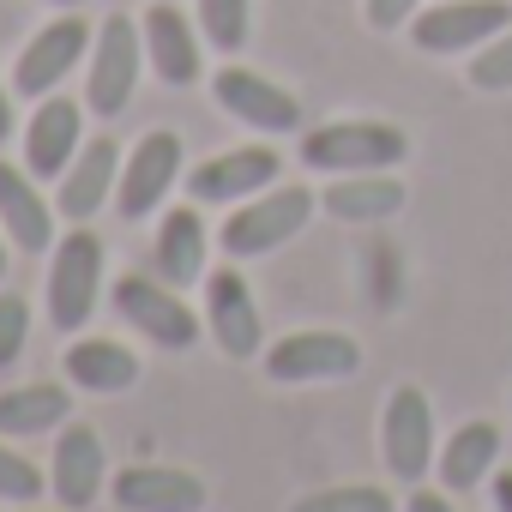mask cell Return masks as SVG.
Masks as SVG:
<instances>
[{
  "instance_id": "cell-30",
  "label": "cell",
  "mask_w": 512,
  "mask_h": 512,
  "mask_svg": "<svg viewBox=\"0 0 512 512\" xmlns=\"http://www.w3.org/2000/svg\"><path fill=\"white\" fill-rule=\"evenodd\" d=\"M422 13V0H368V25L374 31H398Z\"/></svg>"
},
{
  "instance_id": "cell-11",
  "label": "cell",
  "mask_w": 512,
  "mask_h": 512,
  "mask_svg": "<svg viewBox=\"0 0 512 512\" xmlns=\"http://www.w3.org/2000/svg\"><path fill=\"white\" fill-rule=\"evenodd\" d=\"M278 175H284L278 145H235V151H217L199 169H187V199L193 205H241L253 193H266Z\"/></svg>"
},
{
  "instance_id": "cell-3",
  "label": "cell",
  "mask_w": 512,
  "mask_h": 512,
  "mask_svg": "<svg viewBox=\"0 0 512 512\" xmlns=\"http://www.w3.org/2000/svg\"><path fill=\"white\" fill-rule=\"evenodd\" d=\"M97 296H103V241L85 223H73L49 247V326L73 338L97 314Z\"/></svg>"
},
{
  "instance_id": "cell-21",
  "label": "cell",
  "mask_w": 512,
  "mask_h": 512,
  "mask_svg": "<svg viewBox=\"0 0 512 512\" xmlns=\"http://www.w3.org/2000/svg\"><path fill=\"white\" fill-rule=\"evenodd\" d=\"M404 181L386 175V169H368V175H332V187L320 193V211L338 217V223H386L404 211Z\"/></svg>"
},
{
  "instance_id": "cell-14",
  "label": "cell",
  "mask_w": 512,
  "mask_h": 512,
  "mask_svg": "<svg viewBox=\"0 0 512 512\" xmlns=\"http://www.w3.org/2000/svg\"><path fill=\"white\" fill-rule=\"evenodd\" d=\"M109 482V452H103V434L91 422H67L55 434V458H49V488L67 512H85Z\"/></svg>"
},
{
  "instance_id": "cell-16",
  "label": "cell",
  "mask_w": 512,
  "mask_h": 512,
  "mask_svg": "<svg viewBox=\"0 0 512 512\" xmlns=\"http://www.w3.org/2000/svg\"><path fill=\"white\" fill-rule=\"evenodd\" d=\"M151 260H157V278L175 284V290L205 284V272H211V229H205V217H199L193 199L175 205V211H163L157 241H151Z\"/></svg>"
},
{
  "instance_id": "cell-22",
  "label": "cell",
  "mask_w": 512,
  "mask_h": 512,
  "mask_svg": "<svg viewBox=\"0 0 512 512\" xmlns=\"http://www.w3.org/2000/svg\"><path fill=\"white\" fill-rule=\"evenodd\" d=\"M61 368H67V386L97 392V398H115V392L139 386V356L127 344H115V338H73Z\"/></svg>"
},
{
  "instance_id": "cell-17",
  "label": "cell",
  "mask_w": 512,
  "mask_h": 512,
  "mask_svg": "<svg viewBox=\"0 0 512 512\" xmlns=\"http://www.w3.org/2000/svg\"><path fill=\"white\" fill-rule=\"evenodd\" d=\"M25 169L37 175V181H61L67 175V163L79 157V103L73 97H37V109H31V121H25Z\"/></svg>"
},
{
  "instance_id": "cell-33",
  "label": "cell",
  "mask_w": 512,
  "mask_h": 512,
  "mask_svg": "<svg viewBox=\"0 0 512 512\" xmlns=\"http://www.w3.org/2000/svg\"><path fill=\"white\" fill-rule=\"evenodd\" d=\"M13 127H19V121H13V85L0 79V145L13 139Z\"/></svg>"
},
{
  "instance_id": "cell-20",
  "label": "cell",
  "mask_w": 512,
  "mask_h": 512,
  "mask_svg": "<svg viewBox=\"0 0 512 512\" xmlns=\"http://www.w3.org/2000/svg\"><path fill=\"white\" fill-rule=\"evenodd\" d=\"M139 31H145V61H151V73L163 85L181 91V85L199 79V31L181 19L175 0H157V7L139 19Z\"/></svg>"
},
{
  "instance_id": "cell-9",
  "label": "cell",
  "mask_w": 512,
  "mask_h": 512,
  "mask_svg": "<svg viewBox=\"0 0 512 512\" xmlns=\"http://www.w3.org/2000/svg\"><path fill=\"white\" fill-rule=\"evenodd\" d=\"M211 97H217V109H223V115H235L241 127L266 133V139H278V133H296V127H302V103H296V91H284L278 79L253 73V67H235V61L211 73Z\"/></svg>"
},
{
  "instance_id": "cell-2",
  "label": "cell",
  "mask_w": 512,
  "mask_h": 512,
  "mask_svg": "<svg viewBox=\"0 0 512 512\" xmlns=\"http://www.w3.org/2000/svg\"><path fill=\"white\" fill-rule=\"evenodd\" d=\"M404 157L410 139L392 121H326L302 133V163L314 175H368V169H398Z\"/></svg>"
},
{
  "instance_id": "cell-25",
  "label": "cell",
  "mask_w": 512,
  "mask_h": 512,
  "mask_svg": "<svg viewBox=\"0 0 512 512\" xmlns=\"http://www.w3.org/2000/svg\"><path fill=\"white\" fill-rule=\"evenodd\" d=\"M247 19H253V0H199V31L217 55L247 49Z\"/></svg>"
},
{
  "instance_id": "cell-19",
  "label": "cell",
  "mask_w": 512,
  "mask_h": 512,
  "mask_svg": "<svg viewBox=\"0 0 512 512\" xmlns=\"http://www.w3.org/2000/svg\"><path fill=\"white\" fill-rule=\"evenodd\" d=\"M55 217L61 211H55V199H43L37 175L0 157V229H7V241L25 247V253H49L55 247Z\"/></svg>"
},
{
  "instance_id": "cell-23",
  "label": "cell",
  "mask_w": 512,
  "mask_h": 512,
  "mask_svg": "<svg viewBox=\"0 0 512 512\" xmlns=\"http://www.w3.org/2000/svg\"><path fill=\"white\" fill-rule=\"evenodd\" d=\"M73 422V392L55 380H31L0 392V434L7 440H37V434H61Z\"/></svg>"
},
{
  "instance_id": "cell-34",
  "label": "cell",
  "mask_w": 512,
  "mask_h": 512,
  "mask_svg": "<svg viewBox=\"0 0 512 512\" xmlns=\"http://www.w3.org/2000/svg\"><path fill=\"white\" fill-rule=\"evenodd\" d=\"M0 284H7V229H0Z\"/></svg>"
},
{
  "instance_id": "cell-7",
  "label": "cell",
  "mask_w": 512,
  "mask_h": 512,
  "mask_svg": "<svg viewBox=\"0 0 512 512\" xmlns=\"http://www.w3.org/2000/svg\"><path fill=\"white\" fill-rule=\"evenodd\" d=\"M109 302H115V314H121L139 338H151V344H163V350H193L199 332H205V314H193V308L181 302V290L163 284V278H121Z\"/></svg>"
},
{
  "instance_id": "cell-26",
  "label": "cell",
  "mask_w": 512,
  "mask_h": 512,
  "mask_svg": "<svg viewBox=\"0 0 512 512\" xmlns=\"http://www.w3.org/2000/svg\"><path fill=\"white\" fill-rule=\"evenodd\" d=\"M290 512H398V506H392V494L380 482H338V488L302 494Z\"/></svg>"
},
{
  "instance_id": "cell-4",
  "label": "cell",
  "mask_w": 512,
  "mask_h": 512,
  "mask_svg": "<svg viewBox=\"0 0 512 512\" xmlns=\"http://www.w3.org/2000/svg\"><path fill=\"white\" fill-rule=\"evenodd\" d=\"M139 67H145V31L127 13H109L91 37V73H85V103L91 115H121L139 91Z\"/></svg>"
},
{
  "instance_id": "cell-6",
  "label": "cell",
  "mask_w": 512,
  "mask_h": 512,
  "mask_svg": "<svg viewBox=\"0 0 512 512\" xmlns=\"http://www.w3.org/2000/svg\"><path fill=\"white\" fill-rule=\"evenodd\" d=\"M380 458L392 470V482L416 488L434 470V404L422 386H392L386 410H380Z\"/></svg>"
},
{
  "instance_id": "cell-15",
  "label": "cell",
  "mask_w": 512,
  "mask_h": 512,
  "mask_svg": "<svg viewBox=\"0 0 512 512\" xmlns=\"http://www.w3.org/2000/svg\"><path fill=\"white\" fill-rule=\"evenodd\" d=\"M109 494L121 512H205V482L181 464H121Z\"/></svg>"
},
{
  "instance_id": "cell-18",
  "label": "cell",
  "mask_w": 512,
  "mask_h": 512,
  "mask_svg": "<svg viewBox=\"0 0 512 512\" xmlns=\"http://www.w3.org/2000/svg\"><path fill=\"white\" fill-rule=\"evenodd\" d=\"M115 181H121V151H115V139L79 145V157H73L67 175L55 181V211H61V223H91V217L103 211V199H115Z\"/></svg>"
},
{
  "instance_id": "cell-13",
  "label": "cell",
  "mask_w": 512,
  "mask_h": 512,
  "mask_svg": "<svg viewBox=\"0 0 512 512\" xmlns=\"http://www.w3.org/2000/svg\"><path fill=\"white\" fill-rule=\"evenodd\" d=\"M91 25H85V13L73 7V13H61V19H49L25 49H19V67H13V91L19 97H49L73 67H79V55H91Z\"/></svg>"
},
{
  "instance_id": "cell-5",
  "label": "cell",
  "mask_w": 512,
  "mask_h": 512,
  "mask_svg": "<svg viewBox=\"0 0 512 512\" xmlns=\"http://www.w3.org/2000/svg\"><path fill=\"white\" fill-rule=\"evenodd\" d=\"M175 181H187V151H181V133L151 127V133L127 151V163H121V181H115V211H121L127 223L157 217V211H163V199L175 193Z\"/></svg>"
},
{
  "instance_id": "cell-8",
  "label": "cell",
  "mask_w": 512,
  "mask_h": 512,
  "mask_svg": "<svg viewBox=\"0 0 512 512\" xmlns=\"http://www.w3.org/2000/svg\"><path fill=\"white\" fill-rule=\"evenodd\" d=\"M362 368V344L350 332H290L266 350V380L278 386H338Z\"/></svg>"
},
{
  "instance_id": "cell-31",
  "label": "cell",
  "mask_w": 512,
  "mask_h": 512,
  "mask_svg": "<svg viewBox=\"0 0 512 512\" xmlns=\"http://www.w3.org/2000/svg\"><path fill=\"white\" fill-rule=\"evenodd\" d=\"M404 512H458V494L416 482V488H410V500H404Z\"/></svg>"
},
{
  "instance_id": "cell-27",
  "label": "cell",
  "mask_w": 512,
  "mask_h": 512,
  "mask_svg": "<svg viewBox=\"0 0 512 512\" xmlns=\"http://www.w3.org/2000/svg\"><path fill=\"white\" fill-rule=\"evenodd\" d=\"M49 488V476L25 458V452H13L7 446V434H0V500H13V506H37V494Z\"/></svg>"
},
{
  "instance_id": "cell-10",
  "label": "cell",
  "mask_w": 512,
  "mask_h": 512,
  "mask_svg": "<svg viewBox=\"0 0 512 512\" xmlns=\"http://www.w3.org/2000/svg\"><path fill=\"white\" fill-rule=\"evenodd\" d=\"M205 332L211 344L229 356V362H253L266 356V320H260V302H253L247 278L241 272H205Z\"/></svg>"
},
{
  "instance_id": "cell-36",
  "label": "cell",
  "mask_w": 512,
  "mask_h": 512,
  "mask_svg": "<svg viewBox=\"0 0 512 512\" xmlns=\"http://www.w3.org/2000/svg\"><path fill=\"white\" fill-rule=\"evenodd\" d=\"M25 512H37V506H25Z\"/></svg>"
},
{
  "instance_id": "cell-1",
  "label": "cell",
  "mask_w": 512,
  "mask_h": 512,
  "mask_svg": "<svg viewBox=\"0 0 512 512\" xmlns=\"http://www.w3.org/2000/svg\"><path fill=\"white\" fill-rule=\"evenodd\" d=\"M314 211H320V193H314V187H302V181H296V187L272 181L266 193L229 205V217H223V229H217V247L229 253V260H266V253L290 247V241L314 223Z\"/></svg>"
},
{
  "instance_id": "cell-24",
  "label": "cell",
  "mask_w": 512,
  "mask_h": 512,
  "mask_svg": "<svg viewBox=\"0 0 512 512\" xmlns=\"http://www.w3.org/2000/svg\"><path fill=\"white\" fill-rule=\"evenodd\" d=\"M500 428L494 422H464V428H452V440L440 446V488L446 494H470V488H482L488 476H494V464H500Z\"/></svg>"
},
{
  "instance_id": "cell-32",
  "label": "cell",
  "mask_w": 512,
  "mask_h": 512,
  "mask_svg": "<svg viewBox=\"0 0 512 512\" xmlns=\"http://www.w3.org/2000/svg\"><path fill=\"white\" fill-rule=\"evenodd\" d=\"M488 494H494V512H512V470H494L488 476Z\"/></svg>"
},
{
  "instance_id": "cell-28",
  "label": "cell",
  "mask_w": 512,
  "mask_h": 512,
  "mask_svg": "<svg viewBox=\"0 0 512 512\" xmlns=\"http://www.w3.org/2000/svg\"><path fill=\"white\" fill-rule=\"evenodd\" d=\"M470 85L476 91H512V25L470 55Z\"/></svg>"
},
{
  "instance_id": "cell-29",
  "label": "cell",
  "mask_w": 512,
  "mask_h": 512,
  "mask_svg": "<svg viewBox=\"0 0 512 512\" xmlns=\"http://www.w3.org/2000/svg\"><path fill=\"white\" fill-rule=\"evenodd\" d=\"M31 344V302L13 296V290H0V368H13Z\"/></svg>"
},
{
  "instance_id": "cell-12",
  "label": "cell",
  "mask_w": 512,
  "mask_h": 512,
  "mask_svg": "<svg viewBox=\"0 0 512 512\" xmlns=\"http://www.w3.org/2000/svg\"><path fill=\"white\" fill-rule=\"evenodd\" d=\"M512 25V0H440V7L410 19V37L422 55H464L482 49Z\"/></svg>"
},
{
  "instance_id": "cell-35",
  "label": "cell",
  "mask_w": 512,
  "mask_h": 512,
  "mask_svg": "<svg viewBox=\"0 0 512 512\" xmlns=\"http://www.w3.org/2000/svg\"><path fill=\"white\" fill-rule=\"evenodd\" d=\"M49 7H61V13H73V7H85V0H49Z\"/></svg>"
}]
</instances>
